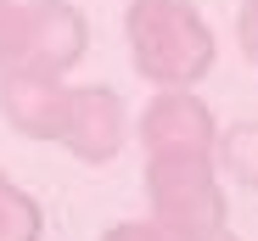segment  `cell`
<instances>
[{"label": "cell", "mask_w": 258, "mask_h": 241, "mask_svg": "<svg viewBox=\"0 0 258 241\" xmlns=\"http://www.w3.org/2000/svg\"><path fill=\"white\" fill-rule=\"evenodd\" d=\"M123 34H129L135 73L152 90H191L197 78H208L213 56H219L213 28L191 0H129Z\"/></svg>", "instance_id": "1"}, {"label": "cell", "mask_w": 258, "mask_h": 241, "mask_svg": "<svg viewBox=\"0 0 258 241\" xmlns=\"http://www.w3.org/2000/svg\"><path fill=\"white\" fill-rule=\"evenodd\" d=\"M90 51V23L68 0H23L0 6V73L68 78Z\"/></svg>", "instance_id": "2"}, {"label": "cell", "mask_w": 258, "mask_h": 241, "mask_svg": "<svg viewBox=\"0 0 258 241\" xmlns=\"http://www.w3.org/2000/svg\"><path fill=\"white\" fill-rule=\"evenodd\" d=\"M123 140H129V112H123L118 90H107V85L68 90V118H62L56 146H68L79 163L101 169V163H112L123 151Z\"/></svg>", "instance_id": "3"}, {"label": "cell", "mask_w": 258, "mask_h": 241, "mask_svg": "<svg viewBox=\"0 0 258 241\" xmlns=\"http://www.w3.org/2000/svg\"><path fill=\"white\" fill-rule=\"evenodd\" d=\"M135 135H141L146 157H163V151H213V140H219L208 101H197L191 90H157L152 107L141 112Z\"/></svg>", "instance_id": "4"}, {"label": "cell", "mask_w": 258, "mask_h": 241, "mask_svg": "<svg viewBox=\"0 0 258 241\" xmlns=\"http://www.w3.org/2000/svg\"><path fill=\"white\" fill-rule=\"evenodd\" d=\"M0 118L28 140H56L68 118V85L45 73H0Z\"/></svg>", "instance_id": "5"}, {"label": "cell", "mask_w": 258, "mask_h": 241, "mask_svg": "<svg viewBox=\"0 0 258 241\" xmlns=\"http://www.w3.org/2000/svg\"><path fill=\"white\" fill-rule=\"evenodd\" d=\"M213 157H219V169H225L236 185L258 191V118H247V124L225 129L219 140H213Z\"/></svg>", "instance_id": "6"}, {"label": "cell", "mask_w": 258, "mask_h": 241, "mask_svg": "<svg viewBox=\"0 0 258 241\" xmlns=\"http://www.w3.org/2000/svg\"><path fill=\"white\" fill-rule=\"evenodd\" d=\"M39 230H45L39 202L23 185H12L6 174H0V241H39Z\"/></svg>", "instance_id": "7"}, {"label": "cell", "mask_w": 258, "mask_h": 241, "mask_svg": "<svg viewBox=\"0 0 258 241\" xmlns=\"http://www.w3.org/2000/svg\"><path fill=\"white\" fill-rule=\"evenodd\" d=\"M236 45L258 67V0H241V12H236Z\"/></svg>", "instance_id": "8"}, {"label": "cell", "mask_w": 258, "mask_h": 241, "mask_svg": "<svg viewBox=\"0 0 258 241\" xmlns=\"http://www.w3.org/2000/svg\"><path fill=\"white\" fill-rule=\"evenodd\" d=\"M101 241H163V235H157L152 219H123V224H112Z\"/></svg>", "instance_id": "9"}, {"label": "cell", "mask_w": 258, "mask_h": 241, "mask_svg": "<svg viewBox=\"0 0 258 241\" xmlns=\"http://www.w3.org/2000/svg\"><path fill=\"white\" fill-rule=\"evenodd\" d=\"M163 241H236L225 224H208V230H191V235H163Z\"/></svg>", "instance_id": "10"}, {"label": "cell", "mask_w": 258, "mask_h": 241, "mask_svg": "<svg viewBox=\"0 0 258 241\" xmlns=\"http://www.w3.org/2000/svg\"><path fill=\"white\" fill-rule=\"evenodd\" d=\"M0 6H6V0H0Z\"/></svg>", "instance_id": "11"}]
</instances>
